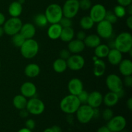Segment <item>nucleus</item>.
Segmentation results:
<instances>
[{
  "mask_svg": "<svg viewBox=\"0 0 132 132\" xmlns=\"http://www.w3.org/2000/svg\"><path fill=\"white\" fill-rule=\"evenodd\" d=\"M81 104L76 95L69 94L62 99L59 107L63 113L67 115H72L76 113Z\"/></svg>",
  "mask_w": 132,
  "mask_h": 132,
  "instance_id": "obj_1",
  "label": "nucleus"
},
{
  "mask_svg": "<svg viewBox=\"0 0 132 132\" xmlns=\"http://www.w3.org/2000/svg\"><path fill=\"white\" fill-rule=\"evenodd\" d=\"M114 48L126 54L132 50V36L128 32H122L117 35L114 39Z\"/></svg>",
  "mask_w": 132,
  "mask_h": 132,
  "instance_id": "obj_2",
  "label": "nucleus"
},
{
  "mask_svg": "<svg viewBox=\"0 0 132 132\" xmlns=\"http://www.w3.org/2000/svg\"><path fill=\"white\" fill-rule=\"evenodd\" d=\"M21 54L25 59H30L35 57L39 50V45L36 40L32 39H26L20 48Z\"/></svg>",
  "mask_w": 132,
  "mask_h": 132,
  "instance_id": "obj_3",
  "label": "nucleus"
},
{
  "mask_svg": "<svg viewBox=\"0 0 132 132\" xmlns=\"http://www.w3.org/2000/svg\"><path fill=\"white\" fill-rule=\"evenodd\" d=\"M45 15L48 23L50 24L59 23L61 18L63 17L62 6L57 3L50 4L46 7Z\"/></svg>",
  "mask_w": 132,
  "mask_h": 132,
  "instance_id": "obj_4",
  "label": "nucleus"
},
{
  "mask_svg": "<svg viewBox=\"0 0 132 132\" xmlns=\"http://www.w3.org/2000/svg\"><path fill=\"white\" fill-rule=\"evenodd\" d=\"M76 114L77 121L80 123L87 124L94 119V108L87 104H81Z\"/></svg>",
  "mask_w": 132,
  "mask_h": 132,
  "instance_id": "obj_5",
  "label": "nucleus"
},
{
  "mask_svg": "<svg viewBox=\"0 0 132 132\" xmlns=\"http://www.w3.org/2000/svg\"><path fill=\"white\" fill-rule=\"evenodd\" d=\"M22 21L19 18H11L5 21L2 26L4 32L8 36H12L19 33L22 27Z\"/></svg>",
  "mask_w": 132,
  "mask_h": 132,
  "instance_id": "obj_6",
  "label": "nucleus"
},
{
  "mask_svg": "<svg viewBox=\"0 0 132 132\" xmlns=\"http://www.w3.org/2000/svg\"><path fill=\"white\" fill-rule=\"evenodd\" d=\"M26 109L27 110L29 114L34 115V116H39L45 112V103L39 98L34 97L30 98L29 100H28Z\"/></svg>",
  "mask_w": 132,
  "mask_h": 132,
  "instance_id": "obj_7",
  "label": "nucleus"
},
{
  "mask_svg": "<svg viewBox=\"0 0 132 132\" xmlns=\"http://www.w3.org/2000/svg\"><path fill=\"white\" fill-rule=\"evenodd\" d=\"M63 16L72 19L77 15L79 11L78 0H67L62 6Z\"/></svg>",
  "mask_w": 132,
  "mask_h": 132,
  "instance_id": "obj_8",
  "label": "nucleus"
},
{
  "mask_svg": "<svg viewBox=\"0 0 132 132\" xmlns=\"http://www.w3.org/2000/svg\"><path fill=\"white\" fill-rule=\"evenodd\" d=\"M106 85L107 88L110 92L118 93L123 89V82L122 80L118 75L116 73H111L106 77Z\"/></svg>",
  "mask_w": 132,
  "mask_h": 132,
  "instance_id": "obj_9",
  "label": "nucleus"
},
{
  "mask_svg": "<svg viewBox=\"0 0 132 132\" xmlns=\"http://www.w3.org/2000/svg\"><path fill=\"white\" fill-rule=\"evenodd\" d=\"M126 120L122 116H113L107 122L106 126L112 132H121L126 126Z\"/></svg>",
  "mask_w": 132,
  "mask_h": 132,
  "instance_id": "obj_10",
  "label": "nucleus"
},
{
  "mask_svg": "<svg viewBox=\"0 0 132 132\" xmlns=\"http://www.w3.org/2000/svg\"><path fill=\"white\" fill-rule=\"evenodd\" d=\"M113 24H111L105 19L97 23V35L103 39H110L113 35Z\"/></svg>",
  "mask_w": 132,
  "mask_h": 132,
  "instance_id": "obj_11",
  "label": "nucleus"
},
{
  "mask_svg": "<svg viewBox=\"0 0 132 132\" xmlns=\"http://www.w3.org/2000/svg\"><path fill=\"white\" fill-rule=\"evenodd\" d=\"M106 11V9L104 5L99 3L95 4L92 5L91 9H90L89 16L92 19L94 23H97L104 20Z\"/></svg>",
  "mask_w": 132,
  "mask_h": 132,
  "instance_id": "obj_12",
  "label": "nucleus"
},
{
  "mask_svg": "<svg viewBox=\"0 0 132 132\" xmlns=\"http://www.w3.org/2000/svg\"><path fill=\"white\" fill-rule=\"evenodd\" d=\"M67 67L72 71L81 70L85 64V60L79 54H73L67 60Z\"/></svg>",
  "mask_w": 132,
  "mask_h": 132,
  "instance_id": "obj_13",
  "label": "nucleus"
},
{
  "mask_svg": "<svg viewBox=\"0 0 132 132\" xmlns=\"http://www.w3.org/2000/svg\"><path fill=\"white\" fill-rule=\"evenodd\" d=\"M84 90V85L82 81L79 78H72L68 83V90L70 94L78 95Z\"/></svg>",
  "mask_w": 132,
  "mask_h": 132,
  "instance_id": "obj_14",
  "label": "nucleus"
},
{
  "mask_svg": "<svg viewBox=\"0 0 132 132\" xmlns=\"http://www.w3.org/2000/svg\"><path fill=\"white\" fill-rule=\"evenodd\" d=\"M103 95L99 91H93L88 94L87 104L93 108H99L103 104Z\"/></svg>",
  "mask_w": 132,
  "mask_h": 132,
  "instance_id": "obj_15",
  "label": "nucleus"
},
{
  "mask_svg": "<svg viewBox=\"0 0 132 132\" xmlns=\"http://www.w3.org/2000/svg\"><path fill=\"white\" fill-rule=\"evenodd\" d=\"M21 94L26 98H32L36 95L37 93V88L34 83L29 81L24 82L20 87Z\"/></svg>",
  "mask_w": 132,
  "mask_h": 132,
  "instance_id": "obj_16",
  "label": "nucleus"
},
{
  "mask_svg": "<svg viewBox=\"0 0 132 132\" xmlns=\"http://www.w3.org/2000/svg\"><path fill=\"white\" fill-rule=\"evenodd\" d=\"M19 33L22 35L25 39H32L36 33V27L34 24L30 23H27L22 24Z\"/></svg>",
  "mask_w": 132,
  "mask_h": 132,
  "instance_id": "obj_17",
  "label": "nucleus"
},
{
  "mask_svg": "<svg viewBox=\"0 0 132 132\" xmlns=\"http://www.w3.org/2000/svg\"><path fill=\"white\" fill-rule=\"evenodd\" d=\"M85 43L82 41L79 40L77 39H73L72 41L68 42V50H69L71 54H79L82 52L85 48Z\"/></svg>",
  "mask_w": 132,
  "mask_h": 132,
  "instance_id": "obj_18",
  "label": "nucleus"
},
{
  "mask_svg": "<svg viewBox=\"0 0 132 132\" xmlns=\"http://www.w3.org/2000/svg\"><path fill=\"white\" fill-rule=\"evenodd\" d=\"M110 64L113 66L118 65L122 59V54L116 48H111L107 55Z\"/></svg>",
  "mask_w": 132,
  "mask_h": 132,
  "instance_id": "obj_19",
  "label": "nucleus"
},
{
  "mask_svg": "<svg viewBox=\"0 0 132 132\" xmlns=\"http://www.w3.org/2000/svg\"><path fill=\"white\" fill-rule=\"evenodd\" d=\"M119 100V97L117 93L110 91L103 96V103L108 108H111L116 106L118 103Z\"/></svg>",
  "mask_w": 132,
  "mask_h": 132,
  "instance_id": "obj_20",
  "label": "nucleus"
},
{
  "mask_svg": "<svg viewBox=\"0 0 132 132\" xmlns=\"http://www.w3.org/2000/svg\"><path fill=\"white\" fill-rule=\"evenodd\" d=\"M119 65V70L123 76L132 75V61L129 59H122Z\"/></svg>",
  "mask_w": 132,
  "mask_h": 132,
  "instance_id": "obj_21",
  "label": "nucleus"
},
{
  "mask_svg": "<svg viewBox=\"0 0 132 132\" xmlns=\"http://www.w3.org/2000/svg\"><path fill=\"white\" fill-rule=\"evenodd\" d=\"M106 66L102 59H97L94 61V75L97 77H102L105 73Z\"/></svg>",
  "mask_w": 132,
  "mask_h": 132,
  "instance_id": "obj_22",
  "label": "nucleus"
},
{
  "mask_svg": "<svg viewBox=\"0 0 132 132\" xmlns=\"http://www.w3.org/2000/svg\"><path fill=\"white\" fill-rule=\"evenodd\" d=\"M41 68L36 63H29L25 67L24 70V74L29 78H34L39 75Z\"/></svg>",
  "mask_w": 132,
  "mask_h": 132,
  "instance_id": "obj_23",
  "label": "nucleus"
},
{
  "mask_svg": "<svg viewBox=\"0 0 132 132\" xmlns=\"http://www.w3.org/2000/svg\"><path fill=\"white\" fill-rule=\"evenodd\" d=\"M85 46L91 48H95V47L101 43V38L97 34L88 35L86 36L83 41Z\"/></svg>",
  "mask_w": 132,
  "mask_h": 132,
  "instance_id": "obj_24",
  "label": "nucleus"
},
{
  "mask_svg": "<svg viewBox=\"0 0 132 132\" xmlns=\"http://www.w3.org/2000/svg\"><path fill=\"white\" fill-rule=\"evenodd\" d=\"M23 12V5L18 1L12 2L8 8V12L12 18H19Z\"/></svg>",
  "mask_w": 132,
  "mask_h": 132,
  "instance_id": "obj_25",
  "label": "nucleus"
},
{
  "mask_svg": "<svg viewBox=\"0 0 132 132\" xmlns=\"http://www.w3.org/2000/svg\"><path fill=\"white\" fill-rule=\"evenodd\" d=\"M62 27L59 23L51 24L47 30V36L52 40H56L59 39L61 33Z\"/></svg>",
  "mask_w": 132,
  "mask_h": 132,
  "instance_id": "obj_26",
  "label": "nucleus"
},
{
  "mask_svg": "<svg viewBox=\"0 0 132 132\" xmlns=\"http://www.w3.org/2000/svg\"><path fill=\"white\" fill-rule=\"evenodd\" d=\"M110 48L106 44H101L98 45L94 48V54L98 59H103L106 57Z\"/></svg>",
  "mask_w": 132,
  "mask_h": 132,
  "instance_id": "obj_27",
  "label": "nucleus"
},
{
  "mask_svg": "<svg viewBox=\"0 0 132 132\" xmlns=\"http://www.w3.org/2000/svg\"><path fill=\"white\" fill-rule=\"evenodd\" d=\"M27 98L23 96L21 94L16 95L13 98L12 103L14 106L18 110H21L26 108L27 104Z\"/></svg>",
  "mask_w": 132,
  "mask_h": 132,
  "instance_id": "obj_28",
  "label": "nucleus"
},
{
  "mask_svg": "<svg viewBox=\"0 0 132 132\" xmlns=\"http://www.w3.org/2000/svg\"><path fill=\"white\" fill-rule=\"evenodd\" d=\"M75 36L74 30L72 27H67V28H63L61 33L60 37L62 41L65 43H68L72 41Z\"/></svg>",
  "mask_w": 132,
  "mask_h": 132,
  "instance_id": "obj_29",
  "label": "nucleus"
},
{
  "mask_svg": "<svg viewBox=\"0 0 132 132\" xmlns=\"http://www.w3.org/2000/svg\"><path fill=\"white\" fill-rule=\"evenodd\" d=\"M52 67L56 73H63L68 68V67H67V61L64 60L63 59H61V58H58V59H55L54 61L52 64Z\"/></svg>",
  "mask_w": 132,
  "mask_h": 132,
  "instance_id": "obj_30",
  "label": "nucleus"
},
{
  "mask_svg": "<svg viewBox=\"0 0 132 132\" xmlns=\"http://www.w3.org/2000/svg\"><path fill=\"white\" fill-rule=\"evenodd\" d=\"M94 24H95L94 21L89 15H85L80 19V27L85 30L92 29L94 27Z\"/></svg>",
  "mask_w": 132,
  "mask_h": 132,
  "instance_id": "obj_31",
  "label": "nucleus"
},
{
  "mask_svg": "<svg viewBox=\"0 0 132 132\" xmlns=\"http://www.w3.org/2000/svg\"><path fill=\"white\" fill-rule=\"evenodd\" d=\"M34 22L36 26L41 28L46 27L48 23L45 14H38L35 15L34 18Z\"/></svg>",
  "mask_w": 132,
  "mask_h": 132,
  "instance_id": "obj_32",
  "label": "nucleus"
},
{
  "mask_svg": "<svg viewBox=\"0 0 132 132\" xmlns=\"http://www.w3.org/2000/svg\"><path fill=\"white\" fill-rule=\"evenodd\" d=\"M25 40V39L22 36V35L19 32L12 36V43L13 45L17 48H20Z\"/></svg>",
  "mask_w": 132,
  "mask_h": 132,
  "instance_id": "obj_33",
  "label": "nucleus"
},
{
  "mask_svg": "<svg viewBox=\"0 0 132 132\" xmlns=\"http://www.w3.org/2000/svg\"><path fill=\"white\" fill-rule=\"evenodd\" d=\"M113 12L117 18H122L126 15V7L120 5H116L113 9Z\"/></svg>",
  "mask_w": 132,
  "mask_h": 132,
  "instance_id": "obj_34",
  "label": "nucleus"
},
{
  "mask_svg": "<svg viewBox=\"0 0 132 132\" xmlns=\"http://www.w3.org/2000/svg\"><path fill=\"white\" fill-rule=\"evenodd\" d=\"M104 19L107 21H108L109 23H110L111 24H114V23H117V20H118V18H117L115 14L113 13V11H111V10H107L106 13L105 18Z\"/></svg>",
  "mask_w": 132,
  "mask_h": 132,
  "instance_id": "obj_35",
  "label": "nucleus"
},
{
  "mask_svg": "<svg viewBox=\"0 0 132 132\" xmlns=\"http://www.w3.org/2000/svg\"><path fill=\"white\" fill-rule=\"evenodd\" d=\"M79 9L83 11L90 10L92 6L91 0H79Z\"/></svg>",
  "mask_w": 132,
  "mask_h": 132,
  "instance_id": "obj_36",
  "label": "nucleus"
},
{
  "mask_svg": "<svg viewBox=\"0 0 132 132\" xmlns=\"http://www.w3.org/2000/svg\"><path fill=\"white\" fill-rule=\"evenodd\" d=\"M113 116H114L113 111L110 108H106L102 112V117L104 121H107V122L110 121Z\"/></svg>",
  "mask_w": 132,
  "mask_h": 132,
  "instance_id": "obj_37",
  "label": "nucleus"
},
{
  "mask_svg": "<svg viewBox=\"0 0 132 132\" xmlns=\"http://www.w3.org/2000/svg\"><path fill=\"white\" fill-rule=\"evenodd\" d=\"M59 24L61 26L62 28H67V27H72L73 22L70 18L63 16L59 22Z\"/></svg>",
  "mask_w": 132,
  "mask_h": 132,
  "instance_id": "obj_38",
  "label": "nucleus"
},
{
  "mask_svg": "<svg viewBox=\"0 0 132 132\" xmlns=\"http://www.w3.org/2000/svg\"><path fill=\"white\" fill-rule=\"evenodd\" d=\"M88 93L86 90H82L78 95H77L79 101L81 103V104H87L88 97Z\"/></svg>",
  "mask_w": 132,
  "mask_h": 132,
  "instance_id": "obj_39",
  "label": "nucleus"
},
{
  "mask_svg": "<svg viewBox=\"0 0 132 132\" xmlns=\"http://www.w3.org/2000/svg\"><path fill=\"white\" fill-rule=\"evenodd\" d=\"M71 55V53L70 52L68 49H63L59 52V58L67 61Z\"/></svg>",
  "mask_w": 132,
  "mask_h": 132,
  "instance_id": "obj_40",
  "label": "nucleus"
},
{
  "mask_svg": "<svg viewBox=\"0 0 132 132\" xmlns=\"http://www.w3.org/2000/svg\"><path fill=\"white\" fill-rule=\"evenodd\" d=\"M25 127L30 130H33L36 127V122L32 119H28L25 122Z\"/></svg>",
  "mask_w": 132,
  "mask_h": 132,
  "instance_id": "obj_41",
  "label": "nucleus"
},
{
  "mask_svg": "<svg viewBox=\"0 0 132 132\" xmlns=\"http://www.w3.org/2000/svg\"><path fill=\"white\" fill-rule=\"evenodd\" d=\"M123 85L128 88H131L132 86V77L131 76H125V79L122 81Z\"/></svg>",
  "mask_w": 132,
  "mask_h": 132,
  "instance_id": "obj_42",
  "label": "nucleus"
},
{
  "mask_svg": "<svg viewBox=\"0 0 132 132\" xmlns=\"http://www.w3.org/2000/svg\"><path fill=\"white\" fill-rule=\"evenodd\" d=\"M86 36H87V35H86V32H85V31L80 30L77 33V34H76V39L83 41Z\"/></svg>",
  "mask_w": 132,
  "mask_h": 132,
  "instance_id": "obj_43",
  "label": "nucleus"
},
{
  "mask_svg": "<svg viewBox=\"0 0 132 132\" xmlns=\"http://www.w3.org/2000/svg\"><path fill=\"white\" fill-rule=\"evenodd\" d=\"M118 5L123 6L125 7L129 6L132 3V0H117Z\"/></svg>",
  "mask_w": 132,
  "mask_h": 132,
  "instance_id": "obj_44",
  "label": "nucleus"
},
{
  "mask_svg": "<svg viewBox=\"0 0 132 132\" xmlns=\"http://www.w3.org/2000/svg\"><path fill=\"white\" fill-rule=\"evenodd\" d=\"M29 115V113L26 108L19 110V116L21 118H27Z\"/></svg>",
  "mask_w": 132,
  "mask_h": 132,
  "instance_id": "obj_45",
  "label": "nucleus"
},
{
  "mask_svg": "<svg viewBox=\"0 0 132 132\" xmlns=\"http://www.w3.org/2000/svg\"><path fill=\"white\" fill-rule=\"evenodd\" d=\"M126 24L129 29H132V15H129L126 20Z\"/></svg>",
  "mask_w": 132,
  "mask_h": 132,
  "instance_id": "obj_46",
  "label": "nucleus"
},
{
  "mask_svg": "<svg viewBox=\"0 0 132 132\" xmlns=\"http://www.w3.org/2000/svg\"><path fill=\"white\" fill-rule=\"evenodd\" d=\"M97 132H112V131L109 130V128H108L106 126H101V127L99 128L97 130Z\"/></svg>",
  "mask_w": 132,
  "mask_h": 132,
  "instance_id": "obj_47",
  "label": "nucleus"
},
{
  "mask_svg": "<svg viewBox=\"0 0 132 132\" xmlns=\"http://www.w3.org/2000/svg\"><path fill=\"white\" fill-rule=\"evenodd\" d=\"M126 106L130 111L132 110V99L131 97L129 98L126 102Z\"/></svg>",
  "mask_w": 132,
  "mask_h": 132,
  "instance_id": "obj_48",
  "label": "nucleus"
},
{
  "mask_svg": "<svg viewBox=\"0 0 132 132\" xmlns=\"http://www.w3.org/2000/svg\"><path fill=\"white\" fill-rule=\"evenodd\" d=\"M6 21V18L2 12H0V26H3Z\"/></svg>",
  "mask_w": 132,
  "mask_h": 132,
  "instance_id": "obj_49",
  "label": "nucleus"
},
{
  "mask_svg": "<svg viewBox=\"0 0 132 132\" xmlns=\"http://www.w3.org/2000/svg\"><path fill=\"white\" fill-rule=\"evenodd\" d=\"M51 128L53 132H62V130L61 127L57 126V125H54L52 127H51Z\"/></svg>",
  "mask_w": 132,
  "mask_h": 132,
  "instance_id": "obj_50",
  "label": "nucleus"
},
{
  "mask_svg": "<svg viewBox=\"0 0 132 132\" xmlns=\"http://www.w3.org/2000/svg\"><path fill=\"white\" fill-rule=\"evenodd\" d=\"M100 116V112L98 108H94V118H97Z\"/></svg>",
  "mask_w": 132,
  "mask_h": 132,
  "instance_id": "obj_51",
  "label": "nucleus"
},
{
  "mask_svg": "<svg viewBox=\"0 0 132 132\" xmlns=\"http://www.w3.org/2000/svg\"><path fill=\"white\" fill-rule=\"evenodd\" d=\"M126 14H128L129 15H132V5H130L129 6H126Z\"/></svg>",
  "mask_w": 132,
  "mask_h": 132,
  "instance_id": "obj_52",
  "label": "nucleus"
},
{
  "mask_svg": "<svg viewBox=\"0 0 132 132\" xmlns=\"http://www.w3.org/2000/svg\"><path fill=\"white\" fill-rule=\"evenodd\" d=\"M18 132H32V130H29L27 128H21L20 130H18Z\"/></svg>",
  "mask_w": 132,
  "mask_h": 132,
  "instance_id": "obj_53",
  "label": "nucleus"
},
{
  "mask_svg": "<svg viewBox=\"0 0 132 132\" xmlns=\"http://www.w3.org/2000/svg\"><path fill=\"white\" fill-rule=\"evenodd\" d=\"M4 34H5V32H4L3 28L2 26H0V37H2Z\"/></svg>",
  "mask_w": 132,
  "mask_h": 132,
  "instance_id": "obj_54",
  "label": "nucleus"
},
{
  "mask_svg": "<svg viewBox=\"0 0 132 132\" xmlns=\"http://www.w3.org/2000/svg\"><path fill=\"white\" fill-rule=\"evenodd\" d=\"M43 132H53L51 128H46L45 130H44Z\"/></svg>",
  "mask_w": 132,
  "mask_h": 132,
  "instance_id": "obj_55",
  "label": "nucleus"
},
{
  "mask_svg": "<svg viewBox=\"0 0 132 132\" xmlns=\"http://www.w3.org/2000/svg\"><path fill=\"white\" fill-rule=\"evenodd\" d=\"M18 1L19 3H21V5H23V4L25 2V0H18Z\"/></svg>",
  "mask_w": 132,
  "mask_h": 132,
  "instance_id": "obj_56",
  "label": "nucleus"
},
{
  "mask_svg": "<svg viewBox=\"0 0 132 132\" xmlns=\"http://www.w3.org/2000/svg\"><path fill=\"white\" fill-rule=\"evenodd\" d=\"M0 68H1V62H0Z\"/></svg>",
  "mask_w": 132,
  "mask_h": 132,
  "instance_id": "obj_57",
  "label": "nucleus"
},
{
  "mask_svg": "<svg viewBox=\"0 0 132 132\" xmlns=\"http://www.w3.org/2000/svg\"><path fill=\"white\" fill-rule=\"evenodd\" d=\"M78 1H79V0H78Z\"/></svg>",
  "mask_w": 132,
  "mask_h": 132,
  "instance_id": "obj_58",
  "label": "nucleus"
}]
</instances>
